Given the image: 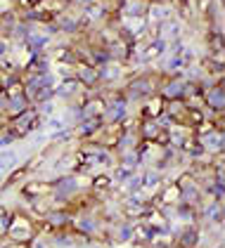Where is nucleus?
Instances as JSON below:
<instances>
[{
    "mask_svg": "<svg viewBox=\"0 0 225 248\" xmlns=\"http://www.w3.org/2000/svg\"><path fill=\"white\" fill-rule=\"evenodd\" d=\"M17 166V154L10 152V149H2L0 152V170H12Z\"/></svg>",
    "mask_w": 225,
    "mask_h": 248,
    "instance_id": "f257e3e1",
    "label": "nucleus"
},
{
    "mask_svg": "<svg viewBox=\"0 0 225 248\" xmlns=\"http://www.w3.org/2000/svg\"><path fill=\"white\" fill-rule=\"evenodd\" d=\"M208 102L213 109H223V88H213L208 93Z\"/></svg>",
    "mask_w": 225,
    "mask_h": 248,
    "instance_id": "f03ea898",
    "label": "nucleus"
},
{
    "mask_svg": "<svg viewBox=\"0 0 225 248\" xmlns=\"http://www.w3.org/2000/svg\"><path fill=\"white\" fill-rule=\"evenodd\" d=\"M76 80H78V83H88V85H93L97 78H95V71H93V69H86V66H81V69H78V78H76Z\"/></svg>",
    "mask_w": 225,
    "mask_h": 248,
    "instance_id": "7ed1b4c3",
    "label": "nucleus"
},
{
    "mask_svg": "<svg viewBox=\"0 0 225 248\" xmlns=\"http://www.w3.org/2000/svg\"><path fill=\"white\" fill-rule=\"evenodd\" d=\"M59 26H62V29L74 31V29H78V21H76L74 17H59Z\"/></svg>",
    "mask_w": 225,
    "mask_h": 248,
    "instance_id": "20e7f679",
    "label": "nucleus"
},
{
    "mask_svg": "<svg viewBox=\"0 0 225 248\" xmlns=\"http://www.w3.org/2000/svg\"><path fill=\"white\" fill-rule=\"evenodd\" d=\"M62 130L64 125H62V121H57V118H48V123H45V130Z\"/></svg>",
    "mask_w": 225,
    "mask_h": 248,
    "instance_id": "39448f33",
    "label": "nucleus"
},
{
    "mask_svg": "<svg viewBox=\"0 0 225 248\" xmlns=\"http://www.w3.org/2000/svg\"><path fill=\"white\" fill-rule=\"evenodd\" d=\"M131 175H133L131 168H119V170H116V177H119V180H128Z\"/></svg>",
    "mask_w": 225,
    "mask_h": 248,
    "instance_id": "423d86ee",
    "label": "nucleus"
},
{
    "mask_svg": "<svg viewBox=\"0 0 225 248\" xmlns=\"http://www.w3.org/2000/svg\"><path fill=\"white\" fill-rule=\"evenodd\" d=\"M52 109H55V107H52V102H50V99H48V104H43V107H40V111H43V116H48V118L52 116Z\"/></svg>",
    "mask_w": 225,
    "mask_h": 248,
    "instance_id": "0eeeda50",
    "label": "nucleus"
},
{
    "mask_svg": "<svg viewBox=\"0 0 225 248\" xmlns=\"http://www.w3.org/2000/svg\"><path fill=\"white\" fill-rule=\"evenodd\" d=\"M133 234V229L128 227V225H123V227L119 229V236H121V239H128V236H131Z\"/></svg>",
    "mask_w": 225,
    "mask_h": 248,
    "instance_id": "6e6552de",
    "label": "nucleus"
},
{
    "mask_svg": "<svg viewBox=\"0 0 225 248\" xmlns=\"http://www.w3.org/2000/svg\"><path fill=\"white\" fill-rule=\"evenodd\" d=\"M2 52H5V43L0 40V55H2Z\"/></svg>",
    "mask_w": 225,
    "mask_h": 248,
    "instance_id": "1a4fd4ad",
    "label": "nucleus"
},
{
    "mask_svg": "<svg viewBox=\"0 0 225 248\" xmlns=\"http://www.w3.org/2000/svg\"><path fill=\"white\" fill-rule=\"evenodd\" d=\"M0 185H2V170H0Z\"/></svg>",
    "mask_w": 225,
    "mask_h": 248,
    "instance_id": "9d476101",
    "label": "nucleus"
}]
</instances>
